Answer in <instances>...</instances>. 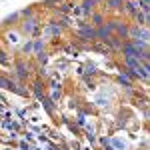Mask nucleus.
Returning <instances> with one entry per match:
<instances>
[{"label":"nucleus","mask_w":150,"mask_h":150,"mask_svg":"<svg viewBox=\"0 0 150 150\" xmlns=\"http://www.w3.org/2000/svg\"><path fill=\"white\" fill-rule=\"evenodd\" d=\"M48 34L58 36V34H60V26H56V24H50V28H48Z\"/></svg>","instance_id":"obj_14"},{"label":"nucleus","mask_w":150,"mask_h":150,"mask_svg":"<svg viewBox=\"0 0 150 150\" xmlns=\"http://www.w3.org/2000/svg\"><path fill=\"white\" fill-rule=\"evenodd\" d=\"M94 6H96L94 0H84V2H82V10H84V12H92Z\"/></svg>","instance_id":"obj_11"},{"label":"nucleus","mask_w":150,"mask_h":150,"mask_svg":"<svg viewBox=\"0 0 150 150\" xmlns=\"http://www.w3.org/2000/svg\"><path fill=\"white\" fill-rule=\"evenodd\" d=\"M124 6H126L124 10H126V12H130V14H136V12L140 10L138 0H126V2H124Z\"/></svg>","instance_id":"obj_5"},{"label":"nucleus","mask_w":150,"mask_h":150,"mask_svg":"<svg viewBox=\"0 0 150 150\" xmlns=\"http://www.w3.org/2000/svg\"><path fill=\"white\" fill-rule=\"evenodd\" d=\"M26 52H32V42H28V44L24 46V54H26Z\"/></svg>","instance_id":"obj_18"},{"label":"nucleus","mask_w":150,"mask_h":150,"mask_svg":"<svg viewBox=\"0 0 150 150\" xmlns=\"http://www.w3.org/2000/svg\"><path fill=\"white\" fill-rule=\"evenodd\" d=\"M106 42H108L110 46L114 48V50H120V48H122V42H124V40H122V38H118L116 34H112L110 38H108V40H106Z\"/></svg>","instance_id":"obj_7"},{"label":"nucleus","mask_w":150,"mask_h":150,"mask_svg":"<svg viewBox=\"0 0 150 150\" xmlns=\"http://www.w3.org/2000/svg\"><path fill=\"white\" fill-rule=\"evenodd\" d=\"M36 58H38V62H44V60H46V54H44V52H38Z\"/></svg>","instance_id":"obj_17"},{"label":"nucleus","mask_w":150,"mask_h":150,"mask_svg":"<svg viewBox=\"0 0 150 150\" xmlns=\"http://www.w3.org/2000/svg\"><path fill=\"white\" fill-rule=\"evenodd\" d=\"M124 62H126V68L132 70V68H138V66H142V62H140L138 58H124Z\"/></svg>","instance_id":"obj_8"},{"label":"nucleus","mask_w":150,"mask_h":150,"mask_svg":"<svg viewBox=\"0 0 150 150\" xmlns=\"http://www.w3.org/2000/svg\"><path fill=\"white\" fill-rule=\"evenodd\" d=\"M134 18H136V24H138V26H146V24H148V12L138 10L134 14Z\"/></svg>","instance_id":"obj_6"},{"label":"nucleus","mask_w":150,"mask_h":150,"mask_svg":"<svg viewBox=\"0 0 150 150\" xmlns=\"http://www.w3.org/2000/svg\"><path fill=\"white\" fill-rule=\"evenodd\" d=\"M120 82H122V84H124V86H130V84H132V82H130V76H128L126 72H124V74H122V76H120Z\"/></svg>","instance_id":"obj_15"},{"label":"nucleus","mask_w":150,"mask_h":150,"mask_svg":"<svg viewBox=\"0 0 150 150\" xmlns=\"http://www.w3.org/2000/svg\"><path fill=\"white\" fill-rule=\"evenodd\" d=\"M114 24V30H116V36L118 38H128V26L124 22H120V20H112Z\"/></svg>","instance_id":"obj_3"},{"label":"nucleus","mask_w":150,"mask_h":150,"mask_svg":"<svg viewBox=\"0 0 150 150\" xmlns=\"http://www.w3.org/2000/svg\"><path fill=\"white\" fill-rule=\"evenodd\" d=\"M16 70H18V76H20V80H24V78L28 76V66H24L22 62H18V64H16Z\"/></svg>","instance_id":"obj_9"},{"label":"nucleus","mask_w":150,"mask_h":150,"mask_svg":"<svg viewBox=\"0 0 150 150\" xmlns=\"http://www.w3.org/2000/svg\"><path fill=\"white\" fill-rule=\"evenodd\" d=\"M92 22L96 24V26H102L104 24V16L100 14V12H92Z\"/></svg>","instance_id":"obj_12"},{"label":"nucleus","mask_w":150,"mask_h":150,"mask_svg":"<svg viewBox=\"0 0 150 150\" xmlns=\"http://www.w3.org/2000/svg\"><path fill=\"white\" fill-rule=\"evenodd\" d=\"M80 38L82 40H94V38H96L94 28H90V26H82L80 28Z\"/></svg>","instance_id":"obj_4"},{"label":"nucleus","mask_w":150,"mask_h":150,"mask_svg":"<svg viewBox=\"0 0 150 150\" xmlns=\"http://www.w3.org/2000/svg\"><path fill=\"white\" fill-rule=\"evenodd\" d=\"M94 32H96V38H98V40H104V42H106V40L112 36V32H114V24H112V20H110L108 24H102V26H98Z\"/></svg>","instance_id":"obj_1"},{"label":"nucleus","mask_w":150,"mask_h":150,"mask_svg":"<svg viewBox=\"0 0 150 150\" xmlns=\"http://www.w3.org/2000/svg\"><path fill=\"white\" fill-rule=\"evenodd\" d=\"M36 26H38V22H36L34 18H28V20H22V32L24 34H34L36 32Z\"/></svg>","instance_id":"obj_2"},{"label":"nucleus","mask_w":150,"mask_h":150,"mask_svg":"<svg viewBox=\"0 0 150 150\" xmlns=\"http://www.w3.org/2000/svg\"><path fill=\"white\" fill-rule=\"evenodd\" d=\"M122 6H124V0H108L106 2V8H112V10L114 8H122Z\"/></svg>","instance_id":"obj_10"},{"label":"nucleus","mask_w":150,"mask_h":150,"mask_svg":"<svg viewBox=\"0 0 150 150\" xmlns=\"http://www.w3.org/2000/svg\"><path fill=\"white\" fill-rule=\"evenodd\" d=\"M0 86L2 88H14V82L8 80V78H0Z\"/></svg>","instance_id":"obj_13"},{"label":"nucleus","mask_w":150,"mask_h":150,"mask_svg":"<svg viewBox=\"0 0 150 150\" xmlns=\"http://www.w3.org/2000/svg\"><path fill=\"white\" fill-rule=\"evenodd\" d=\"M18 16H20V14H12V16H8V18H6V24H14V20H16Z\"/></svg>","instance_id":"obj_16"}]
</instances>
